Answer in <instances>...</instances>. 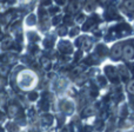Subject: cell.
Here are the masks:
<instances>
[{"mask_svg":"<svg viewBox=\"0 0 134 132\" xmlns=\"http://www.w3.org/2000/svg\"><path fill=\"white\" fill-rule=\"evenodd\" d=\"M122 56L125 57V59H132L134 57V46L131 44L126 45L122 49Z\"/></svg>","mask_w":134,"mask_h":132,"instance_id":"6da1fadb","label":"cell"},{"mask_svg":"<svg viewBox=\"0 0 134 132\" xmlns=\"http://www.w3.org/2000/svg\"><path fill=\"white\" fill-rule=\"evenodd\" d=\"M120 54H122V49L120 47V45H118V46H115L113 49V57H120Z\"/></svg>","mask_w":134,"mask_h":132,"instance_id":"7a4b0ae2","label":"cell"},{"mask_svg":"<svg viewBox=\"0 0 134 132\" xmlns=\"http://www.w3.org/2000/svg\"><path fill=\"white\" fill-rule=\"evenodd\" d=\"M125 6L127 7L128 9H131V11H134V0H128L125 4Z\"/></svg>","mask_w":134,"mask_h":132,"instance_id":"3957f363","label":"cell"},{"mask_svg":"<svg viewBox=\"0 0 134 132\" xmlns=\"http://www.w3.org/2000/svg\"><path fill=\"white\" fill-rule=\"evenodd\" d=\"M128 90H130V92L134 93V81H132V83L130 84V86H128Z\"/></svg>","mask_w":134,"mask_h":132,"instance_id":"277c9868","label":"cell"}]
</instances>
